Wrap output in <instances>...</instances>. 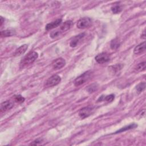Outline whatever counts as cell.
Listing matches in <instances>:
<instances>
[{
    "label": "cell",
    "mask_w": 146,
    "mask_h": 146,
    "mask_svg": "<svg viewBox=\"0 0 146 146\" xmlns=\"http://www.w3.org/2000/svg\"><path fill=\"white\" fill-rule=\"evenodd\" d=\"M38 57V54L36 52H31L28 53L21 61L20 67L24 68L33 63Z\"/></svg>",
    "instance_id": "2"
},
{
    "label": "cell",
    "mask_w": 146,
    "mask_h": 146,
    "mask_svg": "<svg viewBox=\"0 0 146 146\" xmlns=\"http://www.w3.org/2000/svg\"><path fill=\"white\" fill-rule=\"evenodd\" d=\"M91 75L92 72L90 71H87L83 73L82 75H81L75 79V80L74 81V85L78 87L85 83L91 78Z\"/></svg>",
    "instance_id": "3"
},
{
    "label": "cell",
    "mask_w": 146,
    "mask_h": 146,
    "mask_svg": "<svg viewBox=\"0 0 146 146\" xmlns=\"http://www.w3.org/2000/svg\"><path fill=\"white\" fill-rule=\"evenodd\" d=\"M61 23H62V20L58 19L54 21H53V22L47 24L45 27V29L46 30H50L53 29L58 27V26H59Z\"/></svg>",
    "instance_id": "12"
},
{
    "label": "cell",
    "mask_w": 146,
    "mask_h": 146,
    "mask_svg": "<svg viewBox=\"0 0 146 146\" xmlns=\"http://www.w3.org/2000/svg\"><path fill=\"white\" fill-rule=\"evenodd\" d=\"M145 62H141L140 63H139L136 67V70L138 71H144L145 70Z\"/></svg>",
    "instance_id": "20"
},
{
    "label": "cell",
    "mask_w": 146,
    "mask_h": 146,
    "mask_svg": "<svg viewBox=\"0 0 146 146\" xmlns=\"http://www.w3.org/2000/svg\"><path fill=\"white\" fill-rule=\"evenodd\" d=\"M73 24V22L71 21H67L63 23L59 29H57L50 34V37L53 39H55L59 37L63 33L69 30Z\"/></svg>",
    "instance_id": "1"
},
{
    "label": "cell",
    "mask_w": 146,
    "mask_h": 146,
    "mask_svg": "<svg viewBox=\"0 0 146 146\" xmlns=\"http://www.w3.org/2000/svg\"><path fill=\"white\" fill-rule=\"evenodd\" d=\"M66 65V61L62 58L56 59L52 63L53 68L55 70H59L63 67Z\"/></svg>",
    "instance_id": "9"
},
{
    "label": "cell",
    "mask_w": 146,
    "mask_h": 146,
    "mask_svg": "<svg viewBox=\"0 0 146 146\" xmlns=\"http://www.w3.org/2000/svg\"><path fill=\"white\" fill-rule=\"evenodd\" d=\"M115 99V95L114 94H110L108 95H106V96H104V95H102L101 97H100L98 99V102H100V101H103L104 100L106 102H111L114 100V99Z\"/></svg>",
    "instance_id": "14"
},
{
    "label": "cell",
    "mask_w": 146,
    "mask_h": 146,
    "mask_svg": "<svg viewBox=\"0 0 146 146\" xmlns=\"http://www.w3.org/2000/svg\"><path fill=\"white\" fill-rule=\"evenodd\" d=\"M4 18L2 16H1V26H2L3 24H4Z\"/></svg>",
    "instance_id": "26"
},
{
    "label": "cell",
    "mask_w": 146,
    "mask_h": 146,
    "mask_svg": "<svg viewBox=\"0 0 146 146\" xmlns=\"http://www.w3.org/2000/svg\"><path fill=\"white\" fill-rule=\"evenodd\" d=\"M61 81V78L58 75H53L50 77L46 82V86L50 87L58 85Z\"/></svg>",
    "instance_id": "5"
},
{
    "label": "cell",
    "mask_w": 146,
    "mask_h": 146,
    "mask_svg": "<svg viewBox=\"0 0 146 146\" xmlns=\"http://www.w3.org/2000/svg\"><path fill=\"white\" fill-rule=\"evenodd\" d=\"M85 37V33H83L79 34L76 36H74L70 41V46L71 48H75L78 45L79 42L83 40V38Z\"/></svg>",
    "instance_id": "8"
},
{
    "label": "cell",
    "mask_w": 146,
    "mask_h": 146,
    "mask_svg": "<svg viewBox=\"0 0 146 146\" xmlns=\"http://www.w3.org/2000/svg\"><path fill=\"white\" fill-rule=\"evenodd\" d=\"M28 48V45L26 44L21 46L20 47H19L18 49H16L15 53H14V56L15 57L21 56L26 52Z\"/></svg>",
    "instance_id": "13"
},
{
    "label": "cell",
    "mask_w": 146,
    "mask_h": 146,
    "mask_svg": "<svg viewBox=\"0 0 146 146\" xmlns=\"http://www.w3.org/2000/svg\"><path fill=\"white\" fill-rule=\"evenodd\" d=\"M13 107V104L10 100H7L3 102L1 104V111L5 112L11 110Z\"/></svg>",
    "instance_id": "11"
},
{
    "label": "cell",
    "mask_w": 146,
    "mask_h": 146,
    "mask_svg": "<svg viewBox=\"0 0 146 146\" xmlns=\"http://www.w3.org/2000/svg\"><path fill=\"white\" fill-rule=\"evenodd\" d=\"M43 142V140L41 139H37L35 140L34 141H33L30 145H38L42 144V143Z\"/></svg>",
    "instance_id": "24"
},
{
    "label": "cell",
    "mask_w": 146,
    "mask_h": 146,
    "mask_svg": "<svg viewBox=\"0 0 146 146\" xmlns=\"http://www.w3.org/2000/svg\"><path fill=\"white\" fill-rule=\"evenodd\" d=\"M145 37H146V36H145V30H144L143 31V33L141 34V38L142 39L145 40Z\"/></svg>",
    "instance_id": "25"
},
{
    "label": "cell",
    "mask_w": 146,
    "mask_h": 146,
    "mask_svg": "<svg viewBox=\"0 0 146 146\" xmlns=\"http://www.w3.org/2000/svg\"><path fill=\"white\" fill-rule=\"evenodd\" d=\"M110 67H111V69L112 70V73H116V71H119V70H120L122 69V66L120 65H116L112 66Z\"/></svg>",
    "instance_id": "23"
},
{
    "label": "cell",
    "mask_w": 146,
    "mask_h": 146,
    "mask_svg": "<svg viewBox=\"0 0 146 146\" xmlns=\"http://www.w3.org/2000/svg\"><path fill=\"white\" fill-rule=\"evenodd\" d=\"M111 11L113 13L118 14L122 12V9L120 7V6H119V5H115L111 8Z\"/></svg>",
    "instance_id": "21"
},
{
    "label": "cell",
    "mask_w": 146,
    "mask_h": 146,
    "mask_svg": "<svg viewBox=\"0 0 146 146\" xmlns=\"http://www.w3.org/2000/svg\"><path fill=\"white\" fill-rule=\"evenodd\" d=\"M145 51V42H143L139 45H138L137 46H136L133 50L134 54L136 55L141 54L144 53Z\"/></svg>",
    "instance_id": "10"
},
{
    "label": "cell",
    "mask_w": 146,
    "mask_h": 146,
    "mask_svg": "<svg viewBox=\"0 0 146 146\" xmlns=\"http://www.w3.org/2000/svg\"><path fill=\"white\" fill-rule=\"evenodd\" d=\"M15 32L12 30H5L1 32V37H9L15 35Z\"/></svg>",
    "instance_id": "16"
},
{
    "label": "cell",
    "mask_w": 146,
    "mask_h": 146,
    "mask_svg": "<svg viewBox=\"0 0 146 146\" xmlns=\"http://www.w3.org/2000/svg\"><path fill=\"white\" fill-rule=\"evenodd\" d=\"M98 89V85L96 83H92L90 85H89L88 86V87L87 88V91L90 93V94H91V93H93L95 91H96Z\"/></svg>",
    "instance_id": "17"
},
{
    "label": "cell",
    "mask_w": 146,
    "mask_h": 146,
    "mask_svg": "<svg viewBox=\"0 0 146 146\" xmlns=\"http://www.w3.org/2000/svg\"><path fill=\"white\" fill-rule=\"evenodd\" d=\"M95 59L98 63L102 64L108 62L110 60V57L109 54L106 53H102L98 54L95 57Z\"/></svg>",
    "instance_id": "7"
},
{
    "label": "cell",
    "mask_w": 146,
    "mask_h": 146,
    "mask_svg": "<svg viewBox=\"0 0 146 146\" xmlns=\"http://www.w3.org/2000/svg\"><path fill=\"white\" fill-rule=\"evenodd\" d=\"M94 112V108L91 107H85L81 109L79 112V116L82 119H85L91 115Z\"/></svg>",
    "instance_id": "6"
},
{
    "label": "cell",
    "mask_w": 146,
    "mask_h": 146,
    "mask_svg": "<svg viewBox=\"0 0 146 146\" xmlns=\"http://www.w3.org/2000/svg\"><path fill=\"white\" fill-rule=\"evenodd\" d=\"M15 100L18 103H22L25 101V98L21 95H16L15 96Z\"/></svg>",
    "instance_id": "22"
},
{
    "label": "cell",
    "mask_w": 146,
    "mask_h": 146,
    "mask_svg": "<svg viewBox=\"0 0 146 146\" xmlns=\"http://www.w3.org/2000/svg\"><path fill=\"white\" fill-rule=\"evenodd\" d=\"M145 88V82H141L136 86V90L137 91V92L140 94L144 90Z\"/></svg>",
    "instance_id": "18"
},
{
    "label": "cell",
    "mask_w": 146,
    "mask_h": 146,
    "mask_svg": "<svg viewBox=\"0 0 146 146\" xmlns=\"http://www.w3.org/2000/svg\"><path fill=\"white\" fill-rule=\"evenodd\" d=\"M136 127H137V125L135 123H132V124H131L128 126H126L125 127H123L122 128H121L120 129H119L118 131H116L115 133H114L115 134H116V133H120V132H124L126 131H127V130H129V129H133V128H136Z\"/></svg>",
    "instance_id": "15"
},
{
    "label": "cell",
    "mask_w": 146,
    "mask_h": 146,
    "mask_svg": "<svg viewBox=\"0 0 146 146\" xmlns=\"http://www.w3.org/2000/svg\"><path fill=\"white\" fill-rule=\"evenodd\" d=\"M92 20L88 17H84L80 19L77 24V26L79 29H85L90 27L92 25Z\"/></svg>",
    "instance_id": "4"
},
{
    "label": "cell",
    "mask_w": 146,
    "mask_h": 146,
    "mask_svg": "<svg viewBox=\"0 0 146 146\" xmlns=\"http://www.w3.org/2000/svg\"><path fill=\"white\" fill-rule=\"evenodd\" d=\"M120 46V42L118 39L113 40L111 42V48L112 49H116Z\"/></svg>",
    "instance_id": "19"
}]
</instances>
